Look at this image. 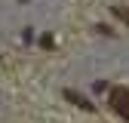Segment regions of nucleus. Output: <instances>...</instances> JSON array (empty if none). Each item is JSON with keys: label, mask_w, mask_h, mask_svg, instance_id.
<instances>
[{"label": "nucleus", "mask_w": 129, "mask_h": 123, "mask_svg": "<svg viewBox=\"0 0 129 123\" xmlns=\"http://www.w3.org/2000/svg\"><path fill=\"white\" fill-rule=\"evenodd\" d=\"M114 12L120 15V19H123V22H129V12H126V9H120V6H114Z\"/></svg>", "instance_id": "3"}, {"label": "nucleus", "mask_w": 129, "mask_h": 123, "mask_svg": "<svg viewBox=\"0 0 129 123\" xmlns=\"http://www.w3.org/2000/svg\"><path fill=\"white\" fill-rule=\"evenodd\" d=\"M64 99H71V102H74L77 108H86V111H92V105H89V102H86L83 96H77L74 89H64Z\"/></svg>", "instance_id": "2"}, {"label": "nucleus", "mask_w": 129, "mask_h": 123, "mask_svg": "<svg viewBox=\"0 0 129 123\" xmlns=\"http://www.w3.org/2000/svg\"><path fill=\"white\" fill-rule=\"evenodd\" d=\"M108 99H111V108H114L117 114L129 117V89H123V86H114V89L108 92Z\"/></svg>", "instance_id": "1"}]
</instances>
